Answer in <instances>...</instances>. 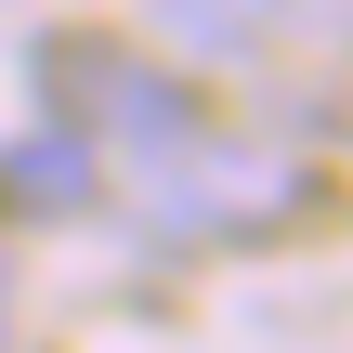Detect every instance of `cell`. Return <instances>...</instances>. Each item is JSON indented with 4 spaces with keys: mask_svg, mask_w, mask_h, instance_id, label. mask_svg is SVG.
Returning <instances> with one entry per match:
<instances>
[{
    "mask_svg": "<svg viewBox=\"0 0 353 353\" xmlns=\"http://www.w3.org/2000/svg\"><path fill=\"white\" fill-rule=\"evenodd\" d=\"M79 183H92V157H79V131H39V144L13 157V196H39V210H65Z\"/></svg>",
    "mask_w": 353,
    "mask_h": 353,
    "instance_id": "6da1fadb",
    "label": "cell"
}]
</instances>
